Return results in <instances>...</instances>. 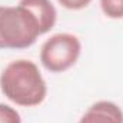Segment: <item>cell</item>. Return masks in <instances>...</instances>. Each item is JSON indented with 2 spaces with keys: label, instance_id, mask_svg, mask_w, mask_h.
Wrapping results in <instances>:
<instances>
[{
  "label": "cell",
  "instance_id": "obj_1",
  "mask_svg": "<svg viewBox=\"0 0 123 123\" xmlns=\"http://www.w3.org/2000/svg\"><path fill=\"white\" fill-rule=\"evenodd\" d=\"M0 90L17 106L34 107L44 102L47 85L34 62L19 59L10 62L3 69Z\"/></svg>",
  "mask_w": 123,
  "mask_h": 123
},
{
  "label": "cell",
  "instance_id": "obj_2",
  "mask_svg": "<svg viewBox=\"0 0 123 123\" xmlns=\"http://www.w3.org/2000/svg\"><path fill=\"white\" fill-rule=\"evenodd\" d=\"M39 36L40 26L25 6H0V49H27Z\"/></svg>",
  "mask_w": 123,
  "mask_h": 123
},
{
  "label": "cell",
  "instance_id": "obj_3",
  "mask_svg": "<svg viewBox=\"0 0 123 123\" xmlns=\"http://www.w3.org/2000/svg\"><path fill=\"white\" fill-rule=\"evenodd\" d=\"M82 53V43L72 33H57L49 37L40 49V62L52 73H63L73 67Z\"/></svg>",
  "mask_w": 123,
  "mask_h": 123
},
{
  "label": "cell",
  "instance_id": "obj_4",
  "mask_svg": "<svg viewBox=\"0 0 123 123\" xmlns=\"http://www.w3.org/2000/svg\"><path fill=\"white\" fill-rule=\"evenodd\" d=\"M79 123H123V110L113 102L100 100L83 113Z\"/></svg>",
  "mask_w": 123,
  "mask_h": 123
},
{
  "label": "cell",
  "instance_id": "obj_5",
  "mask_svg": "<svg viewBox=\"0 0 123 123\" xmlns=\"http://www.w3.org/2000/svg\"><path fill=\"white\" fill-rule=\"evenodd\" d=\"M19 4L25 6L34 16L40 26L42 34L50 31L55 27L57 20V12L50 0H20Z\"/></svg>",
  "mask_w": 123,
  "mask_h": 123
},
{
  "label": "cell",
  "instance_id": "obj_6",
  "mask_svg": "<svg viewBox=\"0 0 123 123\" xmlns=\"http://www.w3.org/2000/svg\"><path fill=\"white\" fill-rule=\"evenodd\" d=\"M102 12L109 19H123V0H100Z\"/></svg>",
  "mask_w": 123,
  "mask_h": 123
},
{
  "label": "cell",
  "instance_id": "obj_7",
  "mask_svg": "<svg viewBox=\"0 0 123 123\" xmlns=\"http://www.w3.org/2000/svg\"><path fill=\"white\" fill-rule=\"evenodd\" d=\"M0 123H22V116L14 107L0 103Z\"/></svg>",
  "mask_w": 123,
  "mask_h": 123
},
{
  "label": "cell",
  "instance_id": "obj_8",
  "mask_svg": "<svg viewBox=\"0 0 123 123\" xmlns=\"http://www.w3.org/2000/svg\"><path fill=\"white\" fill-rule=\"evenodd\" d=\"M57 1L64 9L69 10H82L92 3V0H57Z\"/></svg>",
  "mask_w": 123,
  "mask_h": 123
}]
</instances>
